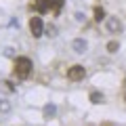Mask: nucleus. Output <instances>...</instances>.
<instances>
[{"mask_svg":"<svg viewBox=\"0 0 126 126\" xmlns=\"http://www.w3.org/2000/svg\"><path fill=\"white\" fill-rule=\"evenodd\" d=\"M118 48H120V44H118L116 40H111V42L107 44V50H109V53H118Z\"/></svg>","mask_w":126,"mask_h":126,"instance_id":"obj_11","label":"nucleus"},{"mask_svg":"<svg viewBox=\"0 0 126 126\" xmlns=\"http://www.w3.org/2000/svg\"><path fill=\"white\" fill-rule=\"evenodd\" d=\"M55 111H57V107H55V105H44V118H46V120H50V118H53L55 116Z\"/></svg>","mask_w":126,"mask_h":126,"instance_id":"obj_7","label":"nucleus"},{"mask_svg":"<svg viewBox=\"0 0 126 126\" xmlns=\"http://www.w3.org/2000/svg\"><path fill=\"white\" fill-rule=\"evenodd\" d=\"M0 86H2V88H4V90H9V93H15V86L11 84L9 80H2V82H0Z\"/></svg>","mask_w":126,"mask_h":126,"instance_id":"obj_10","label":"nucleus"},{"mask_svg":"<svg viewBox=\"0 0 126 126\" xmlns=\"http://www.w3.org/2000/svg\"><path fill=\"white\" fill-rule=\"evenodd\" d=\"M107 30L111 32V34H120L124 27H122V21L118 17H107Z\"/></svg>","mask_w":126,"mask_h":126,"instance_id":"obj_5","label":"nucleus"},{"mask_svg":"<svg viewBox=\"0 0 126 126\" xmlns=\"http://www.w3.org/2000/svg\"><path fill=\"white\" fill-rule=\"evenodd\" d=\"M61 6H63V0H57V2H55V13H59V11H61Z\"/></svg>","mask_w":126,"mask_h":126,"instance_id":"obj_12","label":"nucleus"},{"mask_svg":"<svg viewBox=\"0 0 126 126\" xmlns=\"http://www.w3.org/2000/svg\"><path fill=\"white\" fill-rule=\"evenodd\" d=\"M30 32L34 38H40L44 34V25H42V19L40 17H32L30 19Z\"/></svg>","mask_w":126,"mask_h":126,"instance_id":"obj_2","label":"nucleus"},{"mask_svg":"<svg viewBox=\"0 0 126 126\" xmlns=\"http://www.w3.org/2000/svg\"><path fill=\"white\" fill-rule=\"evenodd\" d=\"M30 72H32V61L27 57H19L15 61V74H17V78H27Z\"/></svg>","mask_w":126,"mask_h":126,"instance_id":"obj_1","label":"nucleus"},{"mask_svg":"<svg viewBox=\"0 0 126 126\" xmlns=\"http://www.w3.org/2000/svg\"><path fill=\"white\" fill-rule=\"evenodd\" d=\"M103 19H105V11L101 6H97L94 9V21H103Z\"/></svg>","mask_w":126,"mask_h":126,"instance_id":"obj_9","label":"nucleus"},{"mask_svg":"<svg viewBox=\"0 0 126 126\" xmlns=\"http://www.w3.org/2000/svg\"><path fill=\"white\" fill-rule=\"evenodd\" d=\"M72 46H74V50H76L78 55H82L86 50V40H84V38H76V40L72 42Z\"/></svg>","mask_w":126,"mask_h":126,"instance_id":"obj_6","label":"nucleus"},{"mask_svg":"<svg viewBox=\"0 0 126 126\" xmlns=\"http://www.w3.org/2000/svg\"><path fill=\"white\" fill-rule=\"evenodd\" d=\"M55 2L57 0H36V11L38 13H48L55 9Z\"/></svg>","mask_w":126,"mask_h":126,"instance_id":"obj_4","label":"nucleus"},{"mask_svg":"<svg viewBox=\"0 0 126 126\" xmlns=\"http://www.w3.org/2000/svg\"><path fill=\"white\" fill-rule=\"evenodd\" d=\"M84 76H86V69H84V65H72V67L67 69V78H69V80H74V82L82 80Z\"/></svg>","mask_w":126,"mask_h":126,"instance_id":"obj_3","label":"nucleus"},{"mask_svg":"<svg viewBox=\"0 0 126 126\" xmlns=\"http://www.w3.org/2000/svg\"><path fill=\"white\" fill-rule=\"evenodd\" d=\"M90 101H93L94 105L103 103V94H101V93H97V90H94V93H90Z\"/></svg>","mask_w":126,"mask_h":126,"instance_id":"obj_8","label":"nucleus"}]
</instances>
